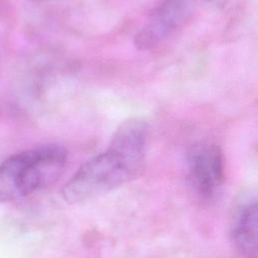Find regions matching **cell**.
I'll return each instance as SVG.
<instances>
[{
	"label": "cell",
	"mask_w": 258,
	"mask_h": 258,
	"mask_svg": "<svg viewBox=\"0 0 258 258\" xmlns=\"http://www.w3.org/2000/svg\"><path fill=\"white\" fill-rule=\"evenodd\" d=\"M68 159L64 147L49 143L18 152L0 164V203L24 198L52 185Z\"/></svg>",
	"instance_id": "cell-2"
},
{
	"label": "cell",
	"mask_w": 258,
	"mask_h": 258,
	"mask_svg": "<svg viewBox=\"0 0 258 258\" xmlns=\"http://www.w3.org/2000/svg\"><path fill=\"white\" fill-rule=\"evenodd\" d=\"M188 181L204 200H212L220 191L225 179V163L221 148L216 144H197L186 157Z\"/></svg>",
	"instance_id": "cell-4"
},
{
	"label": "cell",
	"mask_w": 258,
	"mask_h": 258,
	"mask_svg": "<svg viewBox=\"0 0 258 258\" xmlns=\"http://www.w3.org/2000/svg\"><path fill=\"white\" fill-rule=\"evenodd\" d=\"M35 2H50V1H56V0H33Z\"/></svg>",
	"instance_id": "cell-6"
},
{
	"label": "cell",
	"mask_w": 258,
	"mask_h": 258,
	"mask_svg": "<svg viewBox=\"0 0 258 258\" xmlns=\"http://www.w3.org/2000/svg\"><path fill=\"white\" fill-rule=\"evenodd\" d=\"M199 0H161L148 21L136 33L134 43L141 50L166 40L190 17Z\"/></svg>",
	"instance_id": "cell-3"
},
{
	"label": "cell",
	"mask_w": 258,
	"mask_h": 258,
	"mask_svg": "<svg viewBox=\"0 0 258 258\" xmlns=\"http://www.w3.org/2000/svg\"><path fill=\"white\" fill-rule=\"evenodd\" d=\"M148 124L129 118L115 130L106 151L84 163L62 187V198L75 205L114 190L143 168Z\"/></svg>",
	"instance_id": "cell-1"
},
{
	"label": "cell",
	"mask_w": 258,
	"mask_h": 258,
	"mask_svg": "<svg viewBox=\"0 0 258 258\" xmlns=\"http://www.w3.org/2000/svg\"><path fill=\"white\" fill-rule=\"evenodd\" d=\"M257 200L244 197L236 205L231 219V238L245 258H257Z\"/></svg>",
	"instance_id": "cell-5"
}]
</instances>
